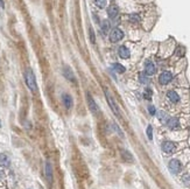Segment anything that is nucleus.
Wrapping results in <instances>:
<instances>
[{"instance_id":"obj_1","label":"nucleus","mask_w":190,"mask_h":189,"mask_svg":"<svg viewBox=\"0 0 190 189\" xmlns=\"http://www.w3.org/2000/svg\"><path fill=\"white\" fill-rule=\"evenodd\" d=\"M25 81H26V84L27 87L33 91L35 92L37 90V84H36V78H35V75L33 73V70L30 68H28L26 71H25Z\"/></svg>"},{"instance_id":"obj_2","label":"nucleus","mask_w":190,"mask_h":189,"mask_svg":"<svg viewBox=\"0 0 190 189\" xmlns=\"http://www.w3.org/2000/svg\"><path fill=\"white\" fill-rule=\"evenodd\" d=\"M168 167H169V171H170L173 174H179V173L181 172L182 165H181V162H180L177 159H173V160L169 161Z\"/></svg>"},{"instance_id":"obj_3","label":"nucleus","mask_w":190,"mask_h":189,"mask_svg":"<svg viewBox=\"0 0 190 189\" xmlns=\"http://www.w3.org/2000/svg\"><path fill=\"white\" fill-rule=\"evenodd\" d=\"M122 37H124V33H122V30L119 29V28H114V29L111 32V34H110V41L113 42V43L120 41Z\"/></svg>"},{"instance_id":"obj_4","label":"nucleus","mask_w":190,"mask_h":189,"mask_svg":"<svg viewBox=\"0 0 190 189\" xmlns=\"http://www.w3.org/2000/svg\"><path fill=\"white\" fill-rule=\"evenodd\" d=\"M172 80H173V75H172V73H169V71H163V73L160 75V77H159V82H160V84H162V85L168 84Z\"/></svg>"},{"instance_id":"obj_5","label":"nucleus","mask_w":190,"mask_h":189,"mask_svg":"<svg viewBox=\"0 0 190 189\" xmlns=\"http://www.w3.org/2000/svg\"><path fill=\"white\" fill-rule=\"evenodd\" d=\"M63 76L69 81V82H76V78H75V75H74V73H72V70L70 69V67H68V66H65L64 68H63Z\"/></svg>"},{"instance_id":"obj_6","label":"nucleus","mask_w":190,"mask_h":189,"mask_svg":"<svg viewBox=\"0 0 190 189\" xmlns=\"http://www.w3.org/2000/svg\"><path fill=\"white\" fill-rule=\"evenodd\" d=\"M175 148H176V146H175V144L172 142V141H165V142L162 144V151H163L165 153H167V154L173 153V152L175 151Z\"/></svg>"},{"instance_id":"obj_7","label":"nucleus","mask_w":190,"mask_h":189,"mask_svg":"<svg viewBox=\"0 0 190 189\" xmlns=\"http://www.w3.org/2000/svg\"><path fill=\"white\" fill-rule=\"evenodd\" d=\"M155 71H156V68H155L154 63L151 62V61H147L146 64H145V74L148 75V76H152V75L155 74Z\"/></svg>"},{"instance_id":"obj_8","label":"nucleus","mask_w":190,"mask_h":189,"mask_svg":"<svg viewBox=\"0 0 190 189\" xmlns=\"http://www.w3.org/2000/svg\"><path fill=\"white\" fill-rule=\"evenodd\" d=\"M105 96H106V100H107V103H108V105H110V107H111V110L114 112V114H117V116H119V112H118V110H117V106H115V104H114V102H113V99H112V97L110 96V94L105 90Z\"/></svg>"},{"instance_id":"obj_9","label":"nucleus","mask_w":190,"mask_h":189,"mask_svg":"<svg viewBox=\"0 0 190 189\" xmlns=\"http://www.w3.org/2000/svg\"><path fill=\"white\" fill-rule=\"evenodd\" d=\"M118 13H119V8H118V6H115V5H111V6L107 8V15H108V18H111V19H114V18L118 15Z\"/></svg>"},{"instance_id":"obj_10","label":"nucleus","mask_w":190,"mask_h":189,"mask_svg":"<svg viewBox=\"0 0 190 189\" xmlns=\"http://www.w3.org/2000/svg\"><path fill=\"white\" fill-rule=\"evenodd\" d=\"M62 102H63L65 109H68V110L72 106V97H71L70 94H63V96H62Z\"/></svg>"},{"instance_id":"obj_11","label":"nucleus","mask_w":190,"mask_h":189,"mask_svg":"<svg viewBox=\"0 0 190 189\" xmlns=\"http://www.w3.org/2000/svg\"><path fill=\"white\" fill-rule=\"evenodd\" d=\"M44 169H46V178H47V180L49 182H51L53 181V167H51V164L49 161L46 162V168Z\"/></svg>"},{"instance_id":"obj_12","label":"nucleus","mask_w":190,"mask_h":189,"mask_svg":"<svg viewBox=\"0 0 190 189\" xmlns=\"http://www.w3.org/2000/svg\"><path fill=\"white\" fill-rule=\"evenodd\" d=\"M118 54H119V56H120L121 59H124V60L128 59V57H129V55H131L129 50H128V49H127L125 46L119 47V49H118Z\"/></svg>"},{"instance_id":"obj_13","label":"nucleus","mask_w":190,"mask_h":189,"mask_svg":"<svg viewBox=\"0 0 190 189\" xmlns=\"http://www.w3.org/2000/svg\"><path fill=\"white\" fill-rule=\"evenodd\" d=\"M167 125H168V127H169L170 130L177 128V127L180 126V121H179V118H176V117H173V118L168 119V120H167Z\"/></svg>"},{"instance_id":"obj_14","label":"nucleus","mask_w":190,"mask_h":189,"mask_svg":"<svg viewBox=\"0 0 190 189\" xmlns=\"http://www.w3.org/2000/svg\"><path fill=\"white\" fill-rule=\"evenodd\" d=\"M87 98H88V104H89V106H90V110L92 111V112H96L97 111V109H98V106H97V104H96L95 99L92 98V96L89 94H87Z\"/></svg>"},{"instance_id":"obj_15","label":"nucleus","mask_w":190,"mask_h":189,"mask_svg":"<svg viewBox=\"0 0 190 189\" xmlns=\"http://www.w3.org/2000/svg\"><path fill=\"white\" fill-rule=\"evenodd\" d=\"M167 98H168L172 103H177V102L180 100V96H179V94H177L176 91H174V90L168 91V94H167Z\"/></svg>"},{"instance_id":"obj_16","label":"nucleus","mask_w":190,"mask_h":189,"mask_svg":"<svg viewBox=\"0 0 190 189\" xmlns=\"http://www.w3.org/2000/svg\"><path fill=\"white\" fill-rule=\"evenodd\" d=\"M101 30H103L104 34H107L108 33V30H110V22L107 20H104L101 22Z\"/></svg>"},{"instance_id":"obj_17","label":"nucleus","mask_w":190,"mask_h":189,"mask_svg":"<svg viewBox=\"0 0 190 189\" xmlns=\"http://www.w3.org/2000/svg\"><path fill=\"white\" fill-rule=\"evenodd\" d=\"M0 165L1 166H8L9 165V159L6 154H1L0 155Z\"/></svg>"},{"instance_id":"obj_18","label":"nucleus","mask_w":190,"mask_h":189,"mask_svg":"<svg viewBox=\"0 0 190 189\" xmlns=\"http://www.w3.org/2000/svg\"><path fill=\"white\" fill-rule=\"evenodd\" d=\"M113 69H114V71H117V73H119V74H122V73H125V67L124 66H121V64H119V63H114L113 64Z\"/></svg>"},{"instance_id":"obj_19","label":"nucleus","mask_w":190,"mask_h":189,"mask_svg":"<svg viewBox=\"0 0 190 189\" xmlns=\"http://www.w3.org/2000/svg\"><path fill=\"white\" fill-rule=\"evenodd\" d=\"M89 37H90L91 43H95V42H96L95 33H94V29H92V27H91V26H89Z\"/></svg>"},{"instance_id":"obj_20","label":"nucleus","mask_w":190,"mask_h":189,"mask_svg":"<svg viewBox=\"0 0 190 189\" xmlns=\"http://www.w3.org/2000/svg\"><path fill=\"white\" fill-rule=\"evenodd\" d=\"M96 4V6L97 7H99V8H104L105 6H106V0H94Z\"/></svg>"},{"instance_id":"obj_21","label":"nucleus","mask_w":190,"mask_h":189,"mask_svg":"<svg viewBox=\"0 0 190 189\" xmlns=\"http://www.w3.org/2000/svg\"><path fill=\"white\" fill-rule=\"evenodd\" d=\"M159 118H160V120H162V121H167V120H168V116H167V113H165L163 111H160V112H159Z\"/></svg>"},{"instance_id":"obj_22","label":"nucleus","mask_w":190,"mask_h":189,"mask_svg":"<svg viewBox=\"0 0 190 189\" xmlns=\"http://www.w3.org/2000/svg\"><path fill=\"white\" fill-rule=\"evenodd\" d=\"M147 137H148V139H149V140H152V139H153V128H152V126H151V125L147 127Z\"/></svg>"},{"instance_id":"obj_23","label":"nucleus","mask_w":190,"mask_h":189,"mask_svg":"<svg viewBox=\"0 0 190 189\" xmlns=\"http://www.w3.org/2000/svg\"><path fill=\"white\" fill-rule=\"evenodd\" d=\"M122 157H124V159H125V160L132 161V157H131V154H129L128 152H126V151H122Z\"/></svg>"},{"instance_id":"obj_24","label":"nucleus","mask_w":190,"mask_h":189,"mask_svg":"<svg viewBox=\"0 0 190 189\" xmlns=\"http://www.w3.org/2000/svg\"><path fill=\"white\" fill-rule=\"evenodd\" d=\"M182 181L184 182V185H190V174H186L184 176H183V179H182Z\"/></svg>"},{"instance_id":"obj_25","label":"nucleus","mask_w":190,"mask_h":189,"mask_svg":"<svg viewBox=\"0 0 190 189\" xmlns=\"http://www.w3.org/2000/svg\"><path fill=\"white\" fill-rule=\"evenodd\" d=\"M144 97H145L146 99H152V91H151L149 89H146V91H145V94H144Z\"/></svg>"},{"instance_id":"obj_26","label":"nucleus","mask_w":190,"mask_h":189,"mask_svg":"<svg viewBox=\"0 0 190 189\" xmlns=\"http://www.w3.org/2000/svg\"><path fill=\"white\" fill-rule=\"evenodd\" d=\"M139 78H140V82L141 83H148V78L145 76V74H140V76H139Z\"/></svg>"},{"instance_id":"obj_27","label":"nucleus","mask_w":190,"mask_h":189,"mask_svg":"<svg viewBox=\"0 0 190 189\" xmlns=\"http://www.w3.org/2000/svg\"><path fill=\"white\" fill-rule=\"evenodd\" d=\"M129 19H131L133 22H137V21H139V16H138V15H135V14H132V15L129 16Z\"/></svg>"},{"instance_id":"obj_28","label":"nucleus","mask_w":190,"mask_h":189,"mask_svg":"<svg viewBox=\"0 0 190 189\" xmlns=\"http://www.w3.org/2000/svg\"><path fill=\"white\" fill-rule=\"evenodd\" d=\"M148 111H149V113H151V114H155V112H156V110H155V107H154L153 105L148 106Z\"/></svg>"},{"instance_id":"obj_29","label":"nucleus","mask_w":190,"mask_h":189,"mask_svg":"<svg viewBox=\"0 0 190 189\" xmlns=\"http://www.w3.org/2000/svg\"><path fill=\"white\" fill-rule=\"evenodd\" d=\"M0 7H1V8H5V2H4V0H0Z\"/></svg>"},{"instance_id":"obj_30","label":"nucleus","mask_w":190,"mask_h":189,"mask_svg":"<svg viewBox=\"0 0 190 189\" xmlns=\"http://www.w3.org/2000/svg\"><path fill=\"white\" fill-rule=\"evenodd\" d=\"M0 125H1V123H0Z\"/></svg>"}]
</instances>
